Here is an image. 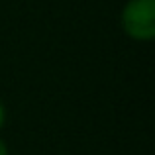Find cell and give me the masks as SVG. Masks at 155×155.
Instances as JSON below:
<instances>
[{"mask_svg": "<svg viewBox=\"0 0 155 155\" xmlns=\"http://www.w3.org/2000/svg\"><path fill=\"white\" fill-rule=\"evenodd\" d=\"M122 28L136 41L155 38V0H130L122 10Z\"/></svg>", "mask_w": 155, "mask_h": 155, "instance_id": "cell-1", "label": "cell"}, {"mask_svg": "<svg viewBox=\"0 0 155 155\" xmlns=\"http://www.w3.org/2000/svg\"><path fill=\"white\" fill-rule=\"evenodd\" d=\"M4 122H6V110H4V104H2V100H0V128L4 126Z\"/></svg>", "mask_w": 155, "mask_h": 155, "instance_id": "cell-2", "label": "cell"}, {"mask_svg": "<svg viewBox=\"0 0 155 155\" xmlns=\"http://www.w3.org/2000/svg\"><path fill=\"white\" fill-rule=\"evenodd\" d=\"M0 155H8V147H6V143H4L2 140H0Z\"/></svg>", "mask_w": 155, "mask_h": 155, "instance_id": "cell-3", "label": "cell"}]
</instances>
